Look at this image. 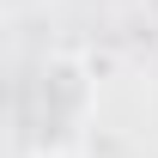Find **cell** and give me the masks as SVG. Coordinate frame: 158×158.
I'll use <instances>...</instances> for the list:
<instances>
[{"label":"cell","mask_w":158,"mask_h":158,"mask_svg":"<svg viewBox=\"0 0 158 158\" xmlns=\"http://www.w3.org/2000/svg\"><path fill=\"white\" fill-rule=\"evenodd\" d=\"M85 103H91V79L73 55H55L37 67V110L49 122H61V134H73L85 122Z\"/></svg>","instance_id":"obj_1"}]
</instances>
